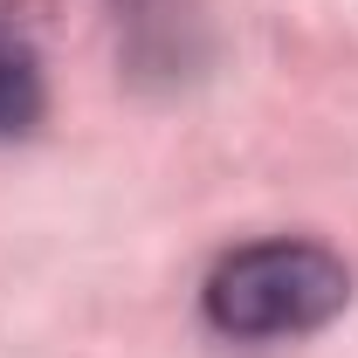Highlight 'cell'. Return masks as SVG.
Instances as JSON below:
<instances>
[{"label": "cell", "instance_id": "3957f363", "mask_svg": "<svg viewBox=\"0 0 358 358\" xmlns=\"http://www.w3.org/2000/svg\"><path fill=\"white\" fill-rule=\"evenodd\" d=\"M117 7V28H124V48L145 69H186L193 62V14H179V0H110Z\"/></svg>", "mask_w": 358, "mask_h": 358}, {"label": "cell", "instance_id": "6da1fadb", "mask_svg": "<svg viewBox=\"0 0 358 358\" xmlns=\"http://www.w3.org/2000/svg\"><path fill=\"white\" fill-rule=\"evenodd\" d=\"M207 324L241 345H282L310 338L352 303V268L324 241H248L214 262L207 289Z\"/></svg>", "mask_w": 358, "mask_h": 358}, {"label": "cell", "instance_id": "7a4b0ae2", "mask_svg": "<svg viewBox=\"0 0 358 358\" xmlns=\"http://www.w3.org/2000/svg\"><path fill=\"white\" fill-rule=\"evenodd\" d=\"M42 117V55L14 0H0V138L35 131Z\"/></svg>", "mask_w": 358, "mask_h": 358}]
</instances>
